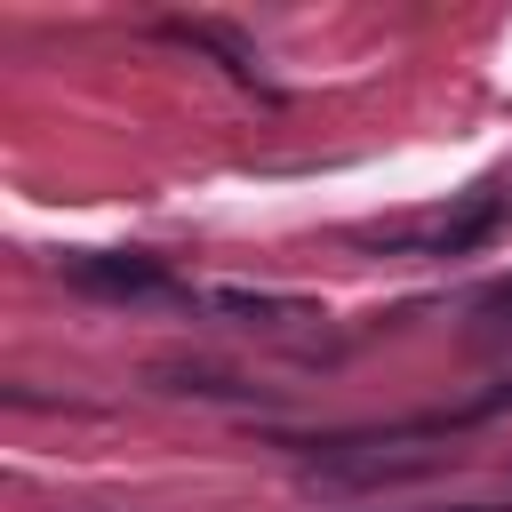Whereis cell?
Here are the masks:
<instances>
[{"instance_id": "6da1fadb", "label": "cell", "mask_w": 512, "mask_h": 512, "mask_svg": "<svg viewBox=\"0 0 512 512\" xmlns=\"http://www.w3.org/2000/svg\"><path fill=\"white\" fill-rule=\"evenodd\" d=\"M72 280L96 296H144V288H160V264L152 256H72Z\"/></svg>"}, {"instance_id": "7a4b0ae2", "label": "cell", "mask_w": 512, "mask_h": 512, "mask_svg": "<svg viewBox=\"0 0 512 512\" xmlns=\"http://www.w3.org/2000/svg\"><path fill=\"white\" fill-rule=\"evenodd\" d=\"M208 304H216V312H240V320H272V312H296V304H280V296H256V288H216Z\"/></svg>"}, {"instance_id": "3957f363", "label": "cell", "mask_w": 512, "mask_h": 512, "mask_svg": "<svg viewBox=\"0 0 512 512\" xmlns=\"http://www.w3.org/2000/svg\"><path fill=\"white\" fill-rule=\"evenodd\" d=\"M480 304H488V312H504V320H512V280H496V288H488V296H480Z\"/></svg>"}, {"instance_id": "277c9868", "label": "cell", "mask_w": 512, "mask_h": 512, "mask_svg": "<svg viewBox=\"0 0 512 512\" xmlns=\"http://www.w3.org/2000/svg\"><path fill=\"white\" fill-rule=\"evenodd\" d=\"M456 512H496V504H456Z\"/></svg>"}]
</instances>
